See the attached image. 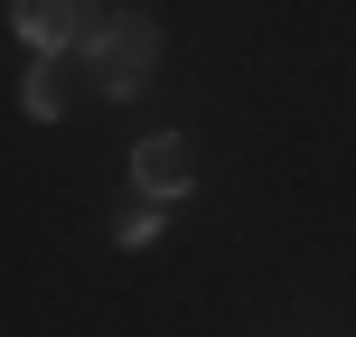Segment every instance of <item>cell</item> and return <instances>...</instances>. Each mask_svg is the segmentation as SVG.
Listing matches in <instances>:
<instances>
[{"label":"cell","mask_w":356,"mask_h":337,"mask_svg":"<svg viewBox=\"0 0 356 337\" xmlns=\"http://www.w3.org/2000/svg\"><path fill=\"white\" fill-rule=\"evenodd\" d=\"M85 56H94V85L131 104V94L150 85V66H160V19H141V10H113V19H104V38H94Z\"/></svg>","instance_id":"1"},{"label":"cell","mask_w":356,"mask_h":337,"mask_svg":"<svg viewBox=\"0 0 356 337\" xmlns=\"http://www.w3.org/2000/svg\"><path fill=\"white\" fill-rule=\"evenodd\" d=\"M104 19H113V10H75V0H19V10H10V38L38 56V66H47L56 47H94V38H104Z\"/></svg>","instance_id":"2"},{"label":"cell","mask_w":356,"mask_h":337,"mask_svg":"<svg viewBox=\"0 0 356 337\" xmlns=\"http://www.w3.org/2000/svg\"><path fill=\"white\" fill-rule=\"evenodd\" d=\"M131 188L160 197V206H169V197H188V188H197V150H188V131H150V141L131 150Z\"/></svg>","instance_id":"3"},{"label":"cell","mask_w":356,"mask_h":337,"mask_svg":"<svg viewBox=\"0 0 356 337\" xmlns=\"http://www.w3.org/2000/svg\"><path fill=\"white\" fill-rule=\"evenodd\" d=\"M160 197H141V188H131L122 197V206H113V244H131V253H150V244H160Z\"/></svg>","instance_id":"4"},{"label":"cell","mask_w":356,"mask_h":337,"mask_svg":"<svg viewBox=\"0 0 356 337\" xmlns=\"http://www.w3.org/2000/svg\"><path fill=\"white\" fill-rule=\"evenodd\" d=\"M19 113H29V122H56V113H66V94H56V66H29V85H19Z\"/></svg>","instance_id":"5"}]
</instances>
